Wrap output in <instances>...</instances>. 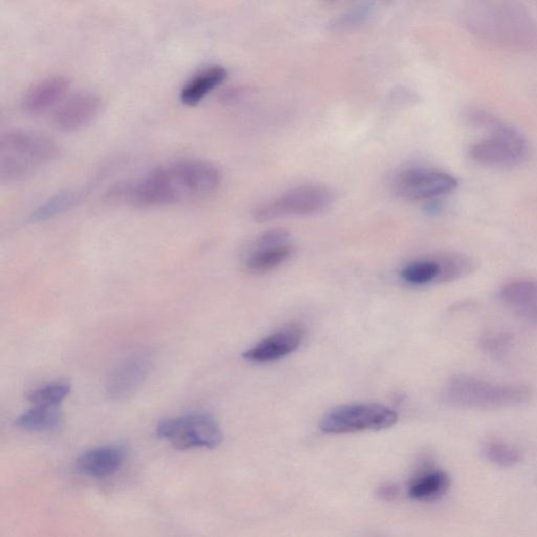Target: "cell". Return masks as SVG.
I'll return each mask as SVG.
<instances>
[{
	"mask_svg": "<svg viewBox=\"0 0 537 537\" xmlns=\"http://www.w3.org/2000/svg\"><path fill=\"white\" fill-rule=\"evenodd\" d=\"M397 488L391 484L383 485L380 488V496L386 499H391L396 496Z\"/></svg>",
	"mask_w": 537,
	"mask_h": 537,
	"instance_id": "obj_27",
	"label": "cell"
},
{
	"mask_svg": "<svg viewBox=\"0 0 537 537\" xmlns=\"http://www.w3.org/2000/svg\"><path fill=\"white\" fill-rule=\"evenodd\" d=\"M324 2H326V3H334V2H336V0H324Z\"/></svg>",
	"mask_w": 537,
	"mask_h": 537,
	"instance_id": "obj_28",
	"label": "cell"
},
{
	"mask_svg": "<svg viewBox=\"0 0 537 537\" xmlns=\"http://www.w3.org/2000/svg\"><path fill=\"white\" fill-rule=\"evenodd\" d=\"M517 313L531 324L537 325V303L519 309Z\"/></svg>",
	"mask_w": 537,
	"mask_h": 537,
	"instance_id": "obj_26",
	"label": "cell"
},
{
	"mask_svg": "<svg viewBox=\"0 0 537 537\" xmlns=\"http://www.w3.org/2000/svg\"><path fill=\"white\" fill-rule=\"evenodd\" d=\"M221 170L210 162L183 160L160 166L145 177L113 186L105 200L133 207H159L202 199L216 192Z\"/></svg>",
	"mask_w": 537,
	"mask_h": 537,
	"instance_id": "obj_1",
	"label": "cell"
},
{
	"mask_svg": "<svg viewBox=\"0 0 537 537\" xmlns=\"http://www.w3.org/2000/svg\"><path fill=\"white\" fill-rule=\"evenodd\" d=\"M157 436L177 449L216 448L223 442V432L216 419L208 414L193 413L161 420Z\"/></svg>",
	"mask_w": 537,
	"mask_h": 537,
	"instance_id": "obj_7",
	"label": "cell"
},
{
	"mask_svg": "<svg viewBox=\"0 0 537 537\" xmlns=\"http://www.w3.org/2000/svg\"><path fill=\"white\" fill-rule=\"evenodd\" d=\"M457 187L456 178L434 168H412L401 171L393 183L396 195L408 201L442 198L455 191Z\"/></svg>",
	"mask_w": 537,
	"mask_h": 537,
	"instance_id": "obj_8",
	"label": "cell"
},
{
	"mask_svg": "<svg viewBox=\"0 0 537 537\" xmlns=\"http://www.w3.org/2000/svg\"><path fill=\"white\" fill-rule=\"evenodd\" d=\"M125 458V449L121 446L96 447L78 458L76 468L85 477L103 479L115 475Z\"/></svg>",
	"mask_w": 537,
	"mask_h": 537,
	"instance_id": "obj_13",
	"label": "cell"
},
{
	"mask_svg": "<svg viewBox=\"0 0 537 537\" xmlns=\"http://www.w3.org/2000/svg\"><path fill=\"white\" fill-rule=\"evenodd\" d=\"M294 254V247L288 242L277 245H254L250 250L246 266L252 272L263 273L283 265Z\"/></svg>",
	"mask_w": 537,
	"mask_h": 537,
	"instance_id": "obj_17",
	"label": "cell"
},
{
	"mask_svg": "<svg viewBox=\"0 0 537 537\" xmlns=\"http://www.w3.org/2000/svg\"><path fill=\"white\" fill-rule=\"evenodd\" d=\"M227 71L222 66H210L193 75L180 93V100L186 106H197L214 90H217L227 78Z\"/></svg>",
	"mask_w": 537,
	"mask_h": 537,
	"instance_id": "obj_14",
	"label": "cell"
},
{
	"mask_svg": "<svg viewBox=\"0 0 537 537\" xmlns=\"http://www.w3.org/2000/svg\"><path fill=\"white\" fill-rule=\"evenodd\" d=\"M87 192L88 188L82 187L62 190L56 193L30 214V222H46L60 216V214L77 206L87 196Z\"/></svg>",
	"mask_w": 537,
	"mask_h": 537,
	"instance_id": "obj_16",
	"label": "cell"
},
{
	"mask_svg": "<svg viewBox=\"0 0 537 537\" xmlns=\"http://www.w3.org/2000/svg\"><path fill=\"white\" fill-rule=\"evenodd\" d=\"M449 486L450 480L446 472L428 468L408 486V496L419 502H434L445 496Z\"/></svg>",
	"mask_w": 537,
	"mask_h": 537,
	"instance_id": "obj_15",
	"label": "cell"
},
{
	"mask_svg": "<svg viewBox=\"0 0 537 537\" xmlns=\"http://www.w3.org/2000/svg\"><path fill=\"white\" fill-rule=\"evenodd\" d=\"M480 345L486 353L502 357L510 351L513 339L511 335L504 332H491L481 338Z\"/></svg>",
	"mask_w": 537,
	"mask_h": 537,
	"instance_id": "obj_24",
	"label": "cell"
},
{
	"mask_svg": "<svg viewBox=\"0 0 537 537\" xmlns=\"http://www.w3.org/2000/svg\"><path fill=\"white\" fill-rule=\"evenodd\" d=\"M440 271V264L437 259L420 260L405 266L401 271V278L407 284L424 286L438 283Z\"/></svg>",
	"mask_w": 537,
	"mask_h": 537,
	"instance_id": "obj_22",
	"label": "cell"
},
{
	"mask_svg": "<svg viewBox=\"0 0 537 537\" xmlns=\"http://www.w3.org/2000/svg\"><path fill=\"white\" fill-rule=\"evenodd\" d=\"M153 363L149 353H137L121 361L106 380V395L115 401L133 396L152 371Z\"/></svg>",
	"mask_w": 537,
	"mask_h": 537,
	"instance_id": "obj_9",
	"label": "cell"
},
{
	"mask_svg": "<svg viewBox=\"0 0 537 537\" xmlns=\"http://www.w3.org/2000/svg\"><path fill=\"white\" fill-rule=\"evenodd\" d=\"M475 121L486 126L490 136L472 145L470 157L486 166H511L527 156L528 145L520 133L486 114H475Z\"/></svg>",
	"mask_w": 537,
	"mask_h": 537,
	"instance_id": "obj_4",
	"label": "cell"
},
{
	"mask_svg": "<svg viewBox=\"0 0 537 537\" xmlns=\"http://www.w3.org/2000/svg\"><path fill=\"white\" fill-rule=\"evenodd\" d=\"M102 101L96 94L77 93L63 101L54 115V125L62 133H75L91 124L100 114Z\"/></svg>",
	"mask_w": 537,
	"mask_h": 537,
	"instance_id": "obj_10",
	"label": "cell"
},
{
	"mask_svg": "<svg viewBox=\"0 0 537 537\" xmlns=\"http://www.w3.org/2000/svg\"><path fill=\"white\" fill-rule=\"evenodd\" d=\"M532 391L521 383H493L471 375L451 379L445 391L450 404L466 410H498L526 404Z\"/></svg>",
	"mask_w": 537,
	"mask_h": 537,
	"instance_id": "obj_3",
	"label": "cell"
},
{
	"mask_svg": "<svg viewBox=\"0 0 537 537\" xmlns=\"http://www.w3.org/2000/svg\"><path fill=\"white\" fill-rule=\"evenodd\" d=\"M60 155L59 145L50 137L29 131L6 134L0 143V179L3 183L23 181Z\"/></svg>",
	"mask_w": 537,
	"mask_h": 537,
	"instance_id": "obj_2",
	"label": "cell"
},
{
	"mask_svg": "<svg viewBox=\"0 0 537 537\" xmlns=\"http://www.w3.org/2000/svg\"><path fill=\"white\" fill-rule=\"evenodd\" d=\"M333 191L319 184L298 186L254 211L257 222H271L296 217H308L330 208L334 202Z\"/></svg>",
	"mask_w": 537,
	"mask_h": 537,
	"instance_id": "obj_5",
	"label": "cell"
},
{
	"mask_svg": "<svg viewBox=\"0 0 537 537\" xmlns=\"http://www.w3.org/2000/svg\"><path fill=\"white\" fill-rule=\"evenodd\" d=\"M437 260L441 269L438 283L459 281L476 269L475 262L462 253H447L437 257Z\"/></svg>",
	"mask_w": 537,
	"mask_h": 537,
	"instance_id": "obj_20",
	"label": "cell"
},
{
	"mask_svg": "<svg viewBox=\"0 0 537 537\" xmlns=\"http://www.w3.org/2000/svg\"><path fill=\"white\" fill-rule=\"evenodd\" d=\"M503 302L515 311L537 303V279H519L503 286Z\"/></svg>",
	"mask_w": 537,
	"mask_h": 537,
	"instance_id": "obj_19",
	"label": "cell"
},
{
	"mask_svg": "<svg viewBox=\"0 0 537 537\" xmlns=\"http://www.w3.org/2000/svg\"><path fill=\"white\" fill-rule=\"evenodd\" d=\"M71 392V384L68 382L50 383L41 388L31 391L27 400L33 405L59 407Z\"/></svg>",
	"mask_w": 537,
	"mask_h": 537,
	"instance_id": "obj_23",
	"label": "cell"
},
{
	"mask_svg": "<svg viewBox=\"0 0 537 537\" xmlns=\"http://www.w3.org/2000/svg\"><path fill=\"white\" fill-rule=\"evenodd\" d=\"M63 424L59 407L34 405L31 410L15 420V426L31 433L56 431Z\"/></svg>",
	"mask_w": 537,
	"mask_h": 537,
	"instance_id": "obj_18",
	"label": "cell"
},
{
	"mask_svg": "<svg viewBox=\"0 0 537 537\" xmlns=\"http://www.w3.org/2000/svg\"><path fill=\"white\" fill-rule=\"evenodd\" d=\"M398 414L391 407L376 403L339 406L320 420L322 433L330 435L382 431L394 426Z\"/></svg>",
	"mask_w": 537,
	"mask_h": 537,
	"instance_id": "obj_6",
	"label": "cell"
},
{
	"mask_svg": "<svg viewBox=\"0 0 537 537\" xmlns=\"http://www.w3.org/2000/svg\"><path fill=\"white\" fill-rule=\"evenodd\" d=\"M302 328L293 326L278 331L247 350L243 357L253 362H271L296 351L304 340Z\"/></svg>",
	"mask_w": 537,
	"mask_h": 537,
	"instance_id": "obj_11",
	"label": "cell"
},
{
	"mask_svg": "<svg viewBox=\"0 0 537 537\" xmlns=\"http://www.w3.org/2000/svg\"><path fill=\"white\" fill-rule=\"evenodd\" d=\"M70 89V81L52 76L35 83L21 101V109L32 116L45 114L61 103Z\"/></svg>",
	"mask_w": 537,
	"mask_h": 537,
	"instance_id": "obj_12",
	"label": "cell"
},
{
	"mask_svg": "<svg viewBox=\"0 0 537 537\" xmlns=\"http://www.w3.org/2000/svg\"><path fill=\"white\" fill-rule=\"evenodd\" d=\"M369 7L358 8L355 11L351 12L347 16H343L341 23L338 24L340 27H349L356 24H359V21L364 19L369 15Z\"/></svg>",
	"mask_w": 537,
	"mask_h": 537,
	"instance_id": "obj_25",
	"label": "cell"
},
{
	"mask_svg": "<svg viewBox=\"0 0 537 537\" xmlns=\"http://www.w3.org/2000/svg\"><path fill=\"white\" fill-rule=\"evenodd\" d=\"M482 453L486 460L502 468H511L523 461V453L518 447L496 439L485 442Z\"/></svg>",
	"mask_w": 537,
	"mask_h": 537,
	"instance_id": "obj_21",
	"label": "cell"
}]
</instances>
